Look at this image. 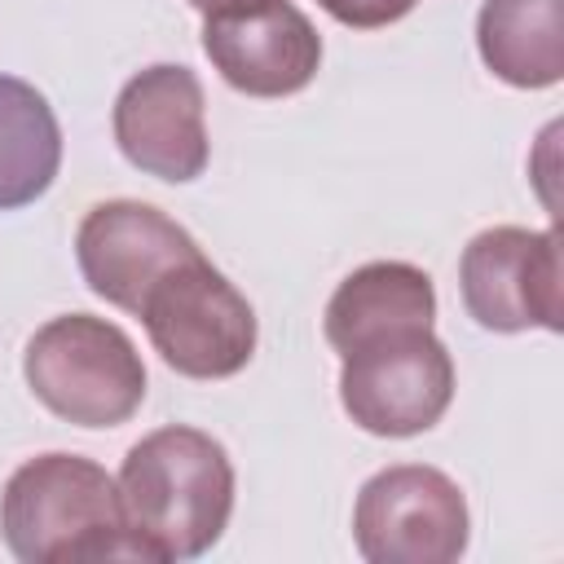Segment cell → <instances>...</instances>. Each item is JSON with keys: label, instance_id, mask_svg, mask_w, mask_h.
<instances>
[{"label": "cell", "instance_id": "cell-14", "mask_svg": "<svg viewBox=\"0 0 564 564\" xmlns=\"http://www.w3.org/2000/svg\"><path fill=\"white\" fill-rule=\"evenodd\" d=\"M335 22L352 26V31H375V26H392L401 22L419 0H317Z\"/></svg>", "mask_w": 564, "mask_h": 564}, {"label": "cell", "instance_id": "cell-1", "mask_svg": "<svg viewBox=\"0 0 564 564\" xmlns=\"http://www.w3.org/2000/svg\"><path fill=\"white\" fill-rule=\"evenodd\" d=\"M119 498L150 560H198L234 516V463L216 436L167 423L128 449Z\"/></svg>", "mask_w": 564, "mask_h": 564}, {"label": "cell", "instance_id": "cell-13", "mask_svg": "<svg viewBox=\"0 0 564 564\" xmlns=\"http://www.w3.org/2000/svg\"><path fill=\"white\" fill-rule=\"evenodd\" d=\"M57 167L62 128L48 97L18 75H0V212L35 203Z\"/></svg>", "mask_w": 564, "mask_h": 564}, {"label": "cell", "instance_id": "cell-4", "mask_svg": "<svg viewBox=\"0 0 564 564\" xmlns=\"http://www.w3.org/2000/svg\"><path fill=\"white\" fill-rule=\"evenodd\" d=\"M154 352L185 379H229L256 352V308L203 256L167 269L141 300Z\"/></svg>", "mask_w": 564, "mask_h": 564}, {"label": "cell", "instance_id": "cell-15", "mask_svg": "<svg viewBox=\"0 0 564 564\" xmlns=\"http://www.w3.org/2000/svg\"><path fill=\"white\" fill-rule=\"evenodd\" d=\"M198 13H225V9H242V4H264V0H189Z\"/></svg>", "mask_w": 564, "mask_h": 564}, {"label": "cell", "instance_id": "cell-10", "mask_svg": "<svg viewBox=\"0 0 564 564\" xmlns=\"http://www.w3.org/2000/svg\"><path fill=\"white\" fill-rule=\"evenodd\" d=\"M203 53L234 93L291 97L308 88L322 66V35L295 4L264 0V4L207 13Z\"/></svg>", "mask_w": 564, "mask_h": 564}, {"label": "cell", "instance_id": "cell-5", "mask_svg": "<svg viewBox=\"0 0 564 564\" xmlns=\"http://www.w3.org/2000/svg\"><path fill=\"white\" fill-rule=\"evenodd\" d=\"M454 401V357L432 326L375 335L344 352L339 405L370 436H419Z\"/></svg>", "mask_w": 564, "mask_h": 564}, {"label": "cell", "instance_id": "cell-12", "mask_svg": "<svg viewBox=\"0 0 564 564\" xmlns=\"http://www.w3.org/2000/svg\"><path fill=\"white\" fill-rule=\"evenodd\" d=\"M480 62L511 88L564 79V0H485L476 13Z\"/></svg>", "mask_w": 564, "mask_h": 564}, {"label": "cell", "instance_id": "cell-9", "mask_svg": "<svg viewBox=\"0 0 564 564\" xmlns=\"http://www.w3.org/2000/svg\"><path fill=\"white\" fill-rule=\"evenodd\" d=\"M194 256H203L198 242L167 212L137 198L97 203L75 234V260L88 291L123 313H141L150 286Z\"/></svg>", "mask_w": 564, "mask_h": 564}, {"label": "cell", "instance_id": "cell-7", "mask_svg": "<svg viewBox=\"0 0 564 564\" xmlns=\"http://www.w3.org/2000/svg\"><path fill=\"white\" fill-rule=\"evenodd\" d=\"M458 291L467 317L485 330H564V269L560 234L494 225L480 229L458 260Z\"/></svg>", "mask_w": 564, "mask_h": 564}, {"label": "cell", "instance_id": "cell-8", "mask_svg": "<svg viewBox=\"0 0 564 564\" xmlns=\"http://www.w3.org/2000/svg\"><path fill=\"white\" fill-rule=\"evenodd\" d=\"M203 84L189 66L159 62L137 70L115 97V145L119 154L167 185H185L207 167Z\"/></svg>", "mask_w": 564, "mask_h": 564}, {"label": "cell", "instance_id": "cell-6", "mask_svg": "<svg viewBox=\"0 0 564 564\" xmlns=\"http://www.w3.org/2000/svg\"><path fill=\"white\" fill-rule=\"evenodd\" d=\"M467 538V498L436 467L397 463L375 471L357 494L352 542L370 564H454Z\"/></svg>", "mask_w": 564, "mask_h": 564}, {"label": "cell", "instance_id": "cell-3", "mask_svg": "<svg viewBox=\"0 0 564 564\" xmlns=\"http://www.w3.org/2000/svg\"><path fill=\"white\" fill-rule=\"evenodd\" d=\"M35 401L75 427H119L145 401V361L106 317L62 313L44 322L22 352Z\"/></svg>", "mask_w": 564, "mask_h": 564}, {"label": "cell", "instance_id": "cell-2", "mask_svg": "<svg viewBox=\"0 0 564 564\" xmlns=\"http://www.w3.org/2000/svg\"><path fill=\"white\" fill-rule=\"evenodd\" d=\"M0 533L22 564L150 560L123 520L119 480L79 454L26 458L0 494Z\"/></svg>", "mask_w": 564, "mask_h": 564}, {"label": "cell", "instance_id": "cell-11", "mask_svg": "<svg viewBox=\"0 0 564 564\" xmlns=\"http://www.w3.org/2000/svg\"><path fill=\"white\" fill-rule=\"evenodd\" d=\"M432 317H436V286L419 264L370 260L335 286L322 330H326V344L344 357L375 335L432 326Z\"/></svg>", "mask_w": 564, "mask_h": 564}]
</instances>
